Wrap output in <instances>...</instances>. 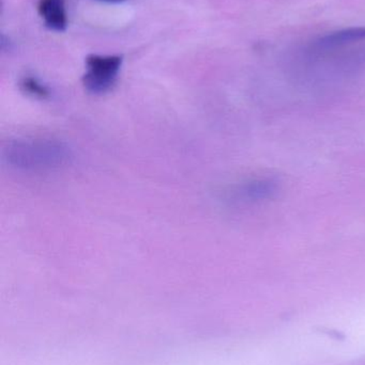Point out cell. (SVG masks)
Returning a JSON list of instances; mask_svg holds the SVG:
<instances>
[{"instance_id": "obj_1", "label": "cell", "mask_w": 365, "mask_h": 365, "mask_svg": "<svg viewBox=\"0 0 365 365\" xmlns=\"http://www.w3.org/2000/svg\"><path fill=\"white\" fill-rule=\"evenodd\" d=\"M2 160L21 173H41L60 168L70 162L68 145L51 138H23L9 141L1 152Z\"/></svg>"}, {"instance_id": "obj_2", "label": "cell", "mask_w": 365, "mask_h": 365, "mask_svg": "<svg viewBox=\"0 0 365 365\" xmlns=\"http://www.w3.org/2000/svg\"><path fill=\"white\" fill-rule=\"evenodd\" d=\"M122 62L121 56H88L83 76L85 89L96 96L109 92L117 81Z\"/></svg>"}, {"instance_id": "obj_3", "label": "cell", "mask_w": 365, "mask_h": 365, "mask_svg": "<svg viewBox=\"0 0 365 365\" xmlns=\"http://www.w3.org/2000/svg\"><path fill=\"white\" fill-rule=\"evenodd\" d=\"M38 11L47 28L54 31H66L68 27L66 0H40Z\"/></svg>"}, {"instance_id": "obj_4", "label": "cell", "mask_w": 365, "mask_h": 365, "mask_svg": "<svg viewBox=\"0 0 365 365\" xmlns=\"http://www.w3.org/2000/svg\"><path fill=\"white\" fill-rule=\"evenodd\" d=\"M362 40H365V27L349 28L323 36L314 43V47L319 51H324Z\"/></svg>"}, {"instance_id": "obj_5", "label": "cell", "mask_w": 365, "mask_h": 365, "mask_svg": "<svg viewBox=\"0 0 365 365\" xmlns=\"http://www.w3.org/2000/svg\"><path fill=\"white\" fill-rule=\"evenodd\" d=\"M276 190V184L272 180H256L246 182L236 190L240 199L259 200L269 197Z\"/></svg>"}, {"instance_id": "obj_6", "label": "cell", "mask_w": 365, "mask_h": 365, "mask_svg": "<svg viewBox=\"0 0 365 365\" xmlns=\"http://www.w3.org/2000/svg\"><path fill=\"white\" fill-rule=\"evenodd\" d=\"M21 88L26 93L34 98H46L49 96V88L34 77H25L21 81Z\"/></svg>"}, {"instance_id": "obj_7", "label": "cell", "mask_w": 365, "mask_h": 365, "mask_svg": "<svg viewBox=\"0 0 365 365\" xmlns=\"http://www.w3.org/2000/svg\"><path fill=\"white\" fill-rule=\"evenodd\" d=\"M100 1L113 2V4H118V2H124L126 1V0H100Z\"/></svg>"}]
</instances>
